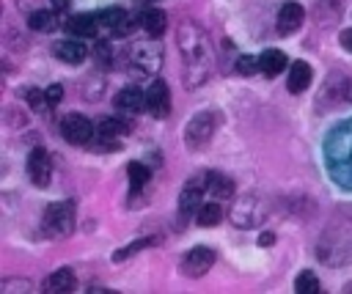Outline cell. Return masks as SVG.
<instances>
[{
  "label": "cell",
  "mask_w": 352,
  "mask_h": 294,
  "mask_svg": "<svg viewBox=\"0 0 352 294\" xmlns=\"http://www.w3.org/2000/svg\"><path fill=\"white\" fill-rule=\"evenodd\" d=\"M176 36H179V49L184 55V88L192 91L198 85H204L206 77L212 74L214 49H212L206 30L198 27L195 22H184Z\"/></svg>",
  "instance_id": "1"
},
{
  "label": "cell",
  "mask_w": 352,
  "mask_h": 294,
  "mask_svg": "<svg viewBox=\"0 0 352 294\" xmlns=\"http://www.w3.org/2000/svg\"><path fill=\"white\" fill-rule=\"evenodd\" d=\"M41 231L50 236V239H63L74 231V203L72 201H58V203H50L44 209V217H41Z\"/></svg>",
  "instance_id": "2"
},
{
  "label": "cell",
  "mask_w": 352,
  "mask_h": 294,
  "mask_svg": "<svg viewBox=\"0 0 352 294\" xmlns=\"http://www.w3.org/2000/svg\"><path fill=\"white\" fill-rule=\"evenodd\" d=\"M217 124H220V115H217L214 110H204V113L192 115L190 124H187V129H184V143H187V148H192V151L204 148V146L212 140Z\"/></svg>",
  "instance_id": "3"
},
{
  "label": "cell",
  "mask_w": 352,
  "mask_h": 294,
  "mask_svg": "<svg viewBox=\"0 0 352 294\" xmlns=\"http://www.w3.org/2000/svg\"><path fill=\"white\" fill-rule=\"evenodd\" d=\"M154 38V36H151ZM135 41L129 49H126V55H129V60L143 71V74H151V71H157L160 66H162V47L157 44V41Z\"/></svg>",
  "instance_id": "4"
},
{
  "label": "cell",
  "mask_w": 352,
  "mask_h": 294,
  "mask_svg": "<svg viewBox=\"0 0 352 294\" xmlns=\"http://www.w3.org/2000/svg\"><path fill=\"white\" fill-rule=\"evenodd\" d=\"M96 132H99V129H94V124H91L85 115H80V113H69V115L60 121V135H63V140L72 143V146H88Z\"/></svg>",
  "instance_id": "5"
},
{
  "label": "cell",
  "mask_w": 352,
  "mask_h": 294,
  "mask_svg": "<svg viewBox=\"0 0 352 294\" xmlns=\"http://www.w3.org/2000/svg\"><path fill=\"white\" fill-rule=\"evenodd\" d=\"M264 220V203L256 195H242L231 206V223L236 228H253Z\"/></svg>",
  "instance_id": "6"
},
{
  "label": "cell",
  "mask_w": 352,
  "mask_h": 294,
  "mask_svg": "<svg viewBox=\"0 0 352 294\" xmlns=\"http://www.w3.org/2000/svg\"><path fill=\"white\" fill-rule=\"evenodd\" d=\"M214 258H217V256H214L212 247L198 245V247H192V250L184 253V258H182V272H184L187 278H201V275H206V272L212 269Z\"/></svg>",
  "instance_id": "7"
},
{
  "label": "cell",
  "mask_w": 352,
  "mask_h": 294,
  "mask_svg": "<svg viewBox=\"0 0 352 294\" xmlns=\"http://www.w3.org/2000/svg\"><path fill=\"white\" fill-rule=\"evenodd\" d=\"M204 195H209V190H206V173H201V176H195V179H190L187 184H184V190H182V195H179V209H182V214H195L198 209H201V203H204Z\"/></svg>",
  "instance_id": "8"
},
{
  "label": "cell",
  "mask_w": 352,
  "mask_h": 294,
  "mask_svg": "<svg viewBox=\"0 0 352 294\" xmlns=\"http://www.w3.org/2000/svg\"><path fill=\"white\" fill-rule=\"evenodd\" d=\"M146 110L154 118H165L170 113V91H168L165 80H154L148 85V91H146Z\"/></svg>",
  "instance_id": "9"
},
{
  "label": "cell",
  "mask_w": 352,
  "mask_h": 294,
  "mask_svg": "<svg viewBox=\"0 0 352 294\" xmlns=\"http://www.w3.org/2000/svg\"><path fill=\"white\" fill-rule=\"evenodd\" d=\"M28 176L36 187H47L50 184V176H52V159L44 148H33L28 154Z\"/></svg>",
  "instance_id": "10"
},
{
  "label": "cell",
  "mask_w": 352,
  "mask_h": 294,
  "mask_svg": "<svg viewBox=\"0 0 352 294\" xmlns=\"http://www.w3.org/2000/svg\"><path fill=\"white\" fill-rule=\"evenodd\" d=\"M302 19H305V8L300 3H283L280 11H278V33L289 36V33L300 30Z\"/></svg>",
  "instance_id": "11"
},
{
  "label": "cell",
  "mask_w": 352,
  "mask_h": 294,
  "mask_svg": "<svg viewBox=\"0 0 352 294\" xmlns=\"http://www.w3.org/2000/svg\"><path fill=\"white\" fill-rule=\"evenodd\" d=\"M99 16V25H104V27H110L113 33H118V36H126L132 27H135V22L126 16V11L124 8H118V5H113V8H104L102 14H96Z\"/></svg>",
  "instance_id": "12"
},
{
  "label": "cell",
  "mask_w": 352,
  "mask_h": 294,
  "mask_svg": "<svg viewBox=\"0 0 352 294\" xmlns=\"http://www.w3.org/2000/svg\"><path fill=\"white\" fill-rule=\"evenodd\" d=\"M66 33H72L74 38H94L96 36V27H99V16H91V14H74L63 22Z\"/></svg>",
  "instance_id": "13"
},
{
  "label": "cell",
  "mask_w": 352,
  "mask_h": 294,
  "mask_svg": "<svg viewBox=\"0 0 352 294\" xmlns=\"http://www.w3.org/2000/svg\"><path fill=\"white\" fill-rule=\"evenodd\" d=\"M116 107L121 113H132L135 115V113H140L146 107V93L140 88H135V85H126L124 91L116 93Z\"/></svg>",
  "instance_id": "14"
},
{
  "label": "cell",
  "mask_w": 352,
  "mask_h": 294,
  "mask_svg": "<svg viewBox=\"0 0 352 294\" xmlns=\"http://www.w3.org/2000/svg\"><path fill=\"white\" fill-rule=\"evenodd\" d=\"M311 77H314V71H311V66L305 63V60H294L292 66H289V77H286V88L292 91V93H302L308 85H311Z\"/></svg>",
  "instance_id": "15"
},
{
  "label": "cell",
  "mask_w": 352,
  "mask_h": 294,
  "mask_svg": "<svg viewBox=\"0 0 352 294\" xmlns=\"http://www.w3.org/2000/svg\"><path fill=\"white\" fill-rule=\"evenodd\" d=\"M74 286H77V278H74V272L72 269H55L47 280H44V291H50V294H66V291H74Z\"/></svg>",
  "instance_id": "16"
},
{
  "label": "cell",
  "mask_w": 352,
  "mask_h": 294,
  "mask_svg": "<svg viewBox=\"0 0 352 294\" xmlns=\"http://www.w3.org/2000/svg\"><path fill=\"white\" fill-rule=\"evenodd\" d=\"M55 58H60L63 63H82L88 55V47L82 41H55L52 47Z\"/></svg>",
  "instance_id": "17"
},
{
  "label": "cell",
  "mask_w": 352,
  "mask_h": 294,
  "mask_svg": "<svg viewBox=\"0 0 352 294\" xmlns=\"http://www.w3.org/2000/svg\"><path fill=\"white\" fill-rule=\"evenodd\" d=\"M140 27L148 33V36H162L165 33V27H168V16H165V11L162 8H146L143 14H140Z\"/></svg>",
  "instance_id": "18"
},
{
  "label": "cell",
  "mask_w": 352,
  "mask_h": 294,
  "mask_svg": "<svg viewBox=\"0 0 352 294\" xmlns=\"http://www.w3.org/2000/svg\"><path fill=\"white\" fill-rule=\"evenodd\" d=\"M258 69H261L267 77H275V74H280V71L286 69V55H283L280 49H264V52L258 55Z\"/></svg>",
  "instance_id": "19"
},
{
  "label": "cell",
  "mask_w": 352,
  "mask_h": 294,
  "mask_svg": "<svg viewBox=\"0 0 352 294\" xmlns=\"http://www.w3.org/2000/svg\"><path fill=\"white\" fill-rule=\"evenodd\" d=\"M206 190H209V195H214V198H231L234 195V181L228 179V176H223V173H214V170H206Z\"/></svg>",
  "instance_id": "20"
},
{
  "label": "cell",
  "mask_w": 352,
  "mask_h": 294,
  "mask_svg": "<svg viewBox=\"0 0 352 294\" xmlns=\"http://www.w3.org/2000/svg\"><path fill=\"white\" fill-rule=\"evenodd\" d=\"M28 27H30V30H38V33H50V30L58 27V16H55V11L36 8V11L28 16Z\"/></svg>",
  "instance_id": "21"
},
{
  "label": "cell",
  "mask_w": 352,
  "mask_h": 294,
  "mask_svg": "<svg viewBox=\"0 0 352 294\" xmlns=\"http://www.w3.org/2000/svg\"><path fill=\"white\" fill-rule=\"evenodd\" d=\"M341 14V0H319L314 8V16L319 25H333Z\"/></svg>",
  "instance_id": "22"
},
{
  "label": "cell",
  "mask_w": 352,
  "mask_h": 294,
  "mask_svg": "<svg viewBox=\"0 0 352 294\" xmlns=\"http://www.w3.org/2000/svg\"><path fill=\"white\" fill-rule=\"evenodd\" d=\"M220 217H223V209H220V203H217V201H212V203H201V209L195 212V223H198V225H204V228L217 225V223H220Z\"/></svg>",
  "instance_id": "23"
},
{
  "label": "cell",
  "mask_w": 352,
  "mask_h": 294,
  "mask_svg": "<svg viewBox=\"0 0 352 294\" xmlns=\"http://www.w3.org/2000/svg\"><path fill=\"white\" fill-rule=\"evenodd\" d=\"M99 135H104V137H124L126 132H129V124L126 121H121V118H110V115H104V118H99Z\"/></svg>",
  "instance_id": "24"
},
{
  "label": "cell",
  "mask_w": 352,
  "mask_h": 294,
  "mask_svg": "<svg viewBox=\"0 0 352 294\" xmlns=\"http://www.w3.org/2000/svg\"><path fill=\"white\" fill-rule=\"evenodd\" d=\"M157 239H151V236H140V239H135V242H129V245H124L121 250H116V256H113V261L116 264H124L129 256H135V253H140L143 247H148V245H154Z\"/></svg>",
  "instance_id": "25"
},
{
  "label": "cell",
  "mask_w": 352,
  "mask_h": 294,
  "mask_svg": "<svg viewBox=\"0 0 352 294\" xmlns=\"http://www.w3.org/2000/svg\"><path fill=\"white\" fill-rule=\"evenodd\" d=\"M126 173H129V187H132V190H140V187L148 184V179H151V170H148L143 162H129Z\"/></svg>",
  "instance_id": "26"
},
{
  "label": "cell",
  "mask_w": 352,
  "mask_h": 294,
  "mask_svg": "<svg viewBox=\"0 0 352 294\" xmlns=\"http://www.w3.org/2000/svg\"><path fill=\"white\" fill-rule=\"evenodd\" d=\"M294 291H297V294H316V291H319V278H316L311 269L300 272L297 280H294Z\"/></svg>",
  "instance_id": "27"
},
{
  "label": "cell",
  "mask_w": 352,
  "mask_h": 294,
  "mask_svg": "<svg viewBox=\"0 0 352 294\" xmlns=\"http://www.w3.org/2000/svg\"><path fill=\"white\" fill-rule=\"evenodd\" d=\"M25 99H28V104L36 110V113H47L52 104H50V99H47V91H41V88H28L25 91Z\"/></svg>",
  "instance_id": "28"
},
{
  "label": "cell",
  "mask_w": 352,
  "mask_h": 294,
  "mask_svg": "<svg viewBox=\"0 0 352 294\" xmlns=\"http://www.w3.org/2000/svg\"><path fill=\"white\" fill-rule=\"evenodd\" d=\"M258 69V58H250V55H242L239 60H236V71L239 74H253Z\"/></svg>",
  "instance_id": "29"
},
{
  "label": "cell",
  "mask_w": 352,
  "mask_h": 294,
  "mask_svg": "<svg viewBox=\"0 0 352 294\" xmlns=\"http://www.w3.org/2000/svg\"><path fill=\"white\" fill-rule=\"evenodd\" d=\"M94 55H96V60H99L102 66H110V58H113V52H110V44H107V41H96V49H94Z\"/></svg>",
  "instance_id": "30"
},
{
  "label": "cell",
  "mask_w": 352,
  "mask_h": 294,
  "mask_svg": "<svg viewBox=\"0 0 352 294\" xmlns=\"http://www.w3.org/2000/svg\"><path fill=\"white\" fill-rule=\"evenodd\" d=\"M44 91H47V99H50V104H58V102L63 99V88H60L58 82H55V85H47Z\"/></svg>",
  "instance_id": "31"
},
{
  "label": "cell",
  "mask_w": 352,
  "mask_h": 294,
  "mask_svg": "<svg viewBox=\"0 0 352 294\" xmlns=\"http://www.w3.org/2000/svg\"><path fill=\"white\" fill-rule=\"evenodd\" d=\"M338 41H341V47H344L346 52H352V27H346V30H341V36H338Z\"/></svg>",
  "instance_id": "32"
},
{
  "label": "cell",
  "mask_w": 352,
  "mask_h": 294,
  "mask_svg": "<svg viewBox=\"0 0 352 294\" xmlns=\"http://www.w3.org/2000/svg\"><path fill=\"white\" fill-rule=\"evenodd\" d=\"M270 245H275V234H272V231H264V234L258 236V247H270Z\"/></svg>",
  "instance_id": "33"
},
{
  "label": "cell",
  "mask_w": 352,
  "mask_h": 294,
  "mask_svg": "<svg viewBox=\"0 0 352 294\" xmlns=\"http://www.w3.org/2000/svg\"><path fill=\"white\" fill-rule=\"evenodd\" d=\"M52 8L55 11H66L69 8V0H52Z\"/></svg>",
  "instance_id": "34"
},
{
  "label": "cell",
  "mask_w": 352,
  "mask_h": 294,
  "mask_svg": "<svg viewBox=\"0 0 352 294\" xmlns=\"http://www.w3.org/2000/svg\"><path fill=\"white\" fill-rule=\"evenodd\" d=\"M346 99H352V82L346 85Z\"/></svg>",
  "instance_id": "35"
},
{
  "label": "cell",
  "mask_w": 352,
  "mask_h": 294,
  "mask_svg": "<svg viewBox=\"0 0 352 294\" xmlns=\"http://www.w3.org/2000/svg\"><path fill=\"white\" fill-rule=\"evenodd\" d=\"M143 3H154V0H143Z\"/></svg>",
  "instance_id": "36"
}]
</instances>
